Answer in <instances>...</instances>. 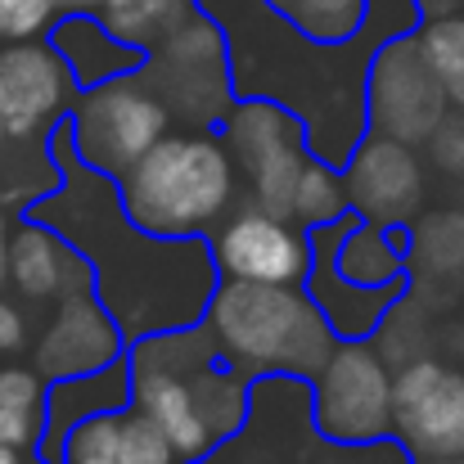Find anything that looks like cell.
Returning a JSON list of instances; mask_svg holds the SVG:
<instances>
[{
	"instance_id": "obj_1",
	"label": "cell",
	"mask_w": 464,
	"mask_h": 464,
	"mask_svg": "<svg viewBox=\"0 0 464 464\" xmlns=\"http://www.w3.org/2000/svg\"><path fill=\"white\" fill-rule=\"evenodd\" d=\"M212 334L221 352L253 370H320L334 352L329 320L311 298L271 280H230L212 294Z\"/></svg>"
},
{
	"instance_id": "obj_2",
	"label": "cell",
	"mask_w": 464,
	"mask_h": 464,
	"mask_svg": "<svg viewBox=\"0 0 464 464\" xmlns=\"http://www.w3.org/2000/svg\"><path fill=\"white\" fill-rule=\"evenodd\" d=\"M230 154L208 136H162L127 171L122 203L145 235H194L230 203Z\"/></svg>"
},
{
	"instance_id": "obj_3",
	"label": "cell",
	"mask_w": 464,
	"mask_h": 464,
	"mask_svg": "<svg viewBox=\"0 0 464 464\" xmlns=\"http://www.w3.org/2000/svg\"><path fill=\"white\" fill-rule=\"evenodd\" d=\"M162 131H167V104L154 91L127 82V72L100 82L77 104L72 118L77 158H86L95 171L109 176H127L162 140Z\"/></svg>"
},
{
	"instance_id": "obj_4",
	"label": "cell",
	"mask_w": 464,
	"mask_h": 464,
	"mask_svg": "<svg viewBox=\"0 0 464 464\" xmlns=\"http://www.w3.org/2000/svg\"><path fill=\"white\" fill-rule=\"evenodd\" d=\"M392 383L379 352L343 343L315 370V424L334 442H374L392 424Z\"/></svg>"
},
{
	"instance_id": "obj_5",
	"label": "cell",
	"mask_w": 464,
	"mask_h": 464,
	"mask_svg": "<svg viewBox=\"0 0 464 464\" xmlns=\"http://www.w3.org/2000/svg\"><path fill=\"white\" fill-rule=\"evenodd\" d=\"M447 100L451 95L420 41L392 36L388 45H379L370 68V118L383 136L406 145L438 136L447 118Z\"/></svg>"
},
{
	"instance_id": "obj_6",
	"label": "cell",
	"mask_w": 464,
	"mask_h": 464,
	"mask_svg": "<svg viewBox=\"0 0 464 464\" xmlns=\"http://www.w3.org/2000/svg\"><path fill=\"white\" fill-rule=\"evenodd\" d=\"M230 150L239 167L253 176V194L266 212L294 217L298 180L307 171L303 158V127L271 100H248L230 118Z\"/></svg>"
},
{
	"instance_id": "obj_7",
	"label": "cell",
	"mask_w": 464,
	"mask_h": 464,
	"mask_svg": "<svg viewBox=\"0 0 464 464\" xmlns=\"http://www.w3.org/2000/svg\"><path fill=\"white\" fill-rule=\"evenodd\" d=\"M392 424L415 456H464V374L415 361L392 383Z\"/></svg>"
},
{
	"instance_id": "obj_8",
	"label": "cell",
	"mask_w": 464,
	"mask_h": 464,
	"mask_svg": "<svg viewBox=\"0 0 464 464\" xmlns=\"http://www.w3.org/2000/svg\"><path fill=\"white\" fill-rule=\"evenodd\" d=\"M68 100V72L59 50L9 45L0 50V140L36 136Z\"/></svg>"
},
{
	"instance_id": "obj_9",
	"label": "cell",
	"mask_w": 464,
	"mask_h": 464,
	"mask_svg": "<svg viewBox=\"0 0 464 464\" xmlns=\"http://www.w3.org/2000/svg\"><path fill=\"white\" fill-rule=\"evenodd\" d=\"M217 262L235 280L294 285L311 271L307 239H298L276 212H244L217 235Z\"/></svg>"
},
{
	"instance_id": "obj_10",
	"label": "cell",
	"mask_w": 464,
	"mask_h": 464,
	"mask_svg": "<svg viewBox=\"0 0 464 464\" xmlns=\"http://www.w3.org/2000/svg\"><path fill=\"white\" fill-rule=\"evenodd\" d=\"M420 194H424V171L406 150V140H392V136L365 140L347 162V198L374 226L411 217Z\"/></svg>"
},
{
	"instance_id": "obj_11",
	"label": "cell",
	"mask_w": 464,
	"mask_h": 464,
	"mask_svg": "<svg viewBox=\"0 0 464 464\" xmlns=\"http://www.w3.org/2000/svg\"><path fill=\"white\" fill-rule=\"evenodd\" d=\"M122 338L109 320V311L91 303L86 294H68L59 315L50 320V329L41 334L36 347V365L50 379H72V374H95L104 365H113Z\"/></svg>"
},
{
	"instance_id": "obj_12",
	"label": "cell",
	"mask_w": 464,
	"mask_h": 464,
	"mask_svg": "<svg viewBox=\"0 0 464 464\" xmlns=\"http://www.w3.org/2000/svg\"><path fill=\"white\" fill-rule=\"evenodd\" d=\"M131 383H136L140 411L154 415L158 424H162V433L176 442L180 456L194 460V456L208 451V442H212V420L203 415L194 388H185L171 370L154 365L150 356H136V379H131Z\"/></svg>"
},
{
	"instance_id": "obj_13",
	"label": "cell",
	"mask_w": 464,
	"mask_h": 464,
	"mask_svg": "<svg viewBox=\"0 0 464 464\" xmlns=\"http://www.w3.org/2000/svg\"><path fill=\"white\" fill-rule=\"evenodd\" d=\"M72 271H77L72 257L59 248V239H54L45 226L27 221V226L14 230V239H9V276H14V285H18L27 298L82 294L86 285L77 289V276H72Z\"/></svg>"
},
{
	"instance_id": "obj_14",
	"label": "cell",
	"mask_w": 464,
	"mask_h": 464,
	"mask_svg": "<svg viewBox=\"0 0 464 464\" xmlns=\"http://www.w3.org/2000/svg\"><path fill=\"white\" fill-rule=\"evenodd\" d=\"M54 45H59V50H68V54H72L77 77H91V82H95V77H104V82H109V77H122V72H131V68H136V45L118 41L104 23H91V18H86V9L59 27Z\"/></svg>"
},
{
	"instance_id": "obj_15",
	"label": "cell",
	"mask_w": 464,
	"mask_h": 464,
	"mask_svg": "<svg viewBox=\"0 0 464 464\" xmlns=\"http://www.w3.org/2000/svg\"><path fill=\"white\" fill-rule=\"evenodd\" d=\"M315 280H311V298L324 307V320L338 329V334H347V338H361V334H370L374 329V320H379V311L388 307V298H392V285H383V289H365L361 298H352L347 294V276L338 271H329L324 266V253H315V271H311Z\"/></svg>"
},
{
	"instance_id": "obj_16",
	"label": "cell",
	"mask_w": 464,
	"mask_h": 464,
	"mask_svg": "<svg viewBox=\"0 0 464 464\" xmlns=\"http://www.w3.org/2000/svg\"><path fill=\"white\" fill-rule=\"evenodd\" d=\"M109 379H113V374H100V379H91V374H72V379L50 397V433H45L50 456H63V447H68V424H77V420H95V415L113 411V406L127 397V383L104 388Z\"/></svg>"
},
{
	"instance_id": "obj_17",
	"label": "cell",
	"mask_w": 464,
	"mask_h": 464,
	"mask_svg": "<svg viewBox=\"0 0 464 464\" xmlns=\"http://www.w3.org/2000/svg\"><path fill=\"white\" fill-rule=\"evenodd\" d=\"M41 379L32 370H0V447L27 451L41 438Z\"/></svg>"
},
{
	"instance_id": "obj_18",
	"label": "cell",
	"mask_w": 464,
	"mask_h": 464,
	"mask_svg": "<svg viewBox=\"0 0 464 464\" xmlns=\"http://www.w3.org/2000/svg\"><path fill=\"white\" fill-rule=\"evenodd\" d=\"M370 0H271V9L311 41H347L365 23Z\"/></svg>"
},
{
	"instance_id": "obj_19",
	"label": "cell",
	"mask_w": 464,
	"mask_h": 464,
	"mask_svg": "<svg viewBox=\"0 0 464 464\" xmlns=\"http://www.w3.org/2000/svg\"><path fill=\"white\" fill-rule=\"evenodd\" d=\"M189 14H194L189 0H127V5H118V9L104 14V27H109L118 41L145 50V45H162L167 32H171L176 23H185Z\"/></svg>"
},
{
	"instance_id": "obj_20",
	"label": "cell",
	"mask_w": 464,
	"mask_h": 464,
	"mask_svg": "<svg viewBox=\"0 0 464 464\" xmlns=\"http://www.w3.org/2000/svg\"><path fill=\"white\" fill-rule=\"evenodd\" d=\"M338 271L361 285V289H383L397 280V253L388 248V239L374 230V221H361V226H347V239H343V253H338Z\"/></svg>"
},
{
	"instance_id": "obj_21",
	"label": "cell",
	"mask_w": 464,
	"mask_h": 464,
	"mask_svg": "<svg viewBox=\"0 0 464 464\" xmlns=\"http://www.w3.org/2000/svg\"><path fill=\"white\" fill-rule=\"evenodd\" d=\"M420 45L429 54V63L438 68L447 95L464 109V18L460 14H442L429 18V27L420 32Z\"/></svg>"
},
{
	"instance_id": "obj_22",
	"label": "cell",
	"mask_w": 464,
	"mask_h": 464,
	"mask_svg": "<svg viewBox=\"0 0 464 464\" xmlns=\"http://www.w3.org/2000/svg\"><path fill=\"white\" fill-rule=\"evenodd\" d=\"M162 59L176 68H217L226 59V36L212 18L189 14L185 23H176L162 41Z\"/></svg>"
},
{
	"instance_id": "obj_23",
	"label": "cell",
	"mask_w": 464,
	"mask_h": 464,
	"mask_svg": "<svg viewBox=\"0 0 464 464\" xmlns=\"http://www.w3.org/2000/svg\"><path fill=\"white\" fill-rule=\"evenodd\" d=\"M415 257L438 271V276H451L464 266V212H433L420 221L415 230Z\"/></svg>"
},
{
	"instance_id": "obj_24",
	"label": "cell",
	"mask_w": 464,
	"mask_h": 464,
	"mask_svg": "<svg viewBox=\"0 0 464 464\" xmlns=\"http://www.w3.org/2000/svg\"><path fill=\"white\" fill-rule=\"evenodd\" d=\"M347 208V194L343 185L334 180V171L324 162H307L303 180H298V198H294V217L307 221V226H324L334 217H343Z\"/></svg>"
},
{
	"instance_id": "obj_25",
	"label": "cell",
	"mask_w": 464,
	"mask_h": 464,
	"mask_svg": "<svg viewBox=\"0 0 464 464\" xmlns=\"http://www.w3.org/2000/svg\"><path fill=\"white\" fill-rule=\"evenodd\" d=\"M176 442L162 433L154 415H131L118 424V460L122 464H176Z\"/></svg>"
},
{
	"instance_id": "obj_26",
	"label": "cell",
	"mask_w": 464,
	"mask_h": 464,
	"mask_svg": "<svg viewBox=\"0 0 464 464\" xmlns=\"http://www.w3.org/2000/svg\"><path fill=\"white\" fill-rule=\"evenodd\" d=\"M63 456H68V464H122L118 460V420H109V415L86 420L68 438Z\"/></svg>"
},
{
	"instance_id": "obj_27",
	"label": "cell",
	"mask_w": 464,
	"mask_h": 464,
	"mask_svg": "<svg viewBox=\"0 0 464 464\" xmlns=\"http://www.w3.org/2000/svg\"><path fill=\"white\" fill-rule=\"evenodd\" d=\"M59 0H0V36L5 41H27L50 27Z\"/></svg>"
},
{
	"instance_id": "obj_28",
	"label": "cell",
	"mask_w": 464,
	"mask_h": 464,
	"mask_svg": "<svg viewBox=\"0 0 464 464\" xmlns=\"http://www.w3.org/2000/svg\"><path fill=\"white\" fill-rule=\"evenodd\" d=\"M18 343H23V315L9 303H0V352H14Z\"/></svg>"
},
{
	"instance_id": "obj_29",
	"label": "cell",
	"mask_w": 464,
	"mask_h": 464,
	"mask_svg": "<svg viewBox=\"0 0 464 464\" xmlns=\"http://www.w3.org/2000/svg\"><path fill=\"white\" fill-rule=\"evenodd\" d=\"M438 158H442L451 171H460V176H464V131L442 136V140H438Z\"/></svg>"
},
{
	"instance_id": "obj_30",
	"label": "cell",
	"mask_w": 464,
	"mask_h": 464,
	"mask_svg": "<svg viewBox=\"0 0 464 464\" xmlns=\"http://www.w3.org/2000/svg\"><path fill=\"white\" fill-rule=\"evenodd\" d=\"M460 0H420V9L429 14V18H442V14H451Z\"/></svg>"
},
{
	"instance_id": "obj_31",
	"label": "cell",
	"mask_w": 464,
	"mask_h": 464,
	"mask_svg": "<svg viewBox=\"0 0 464 464\" xmlns=\"http://www.w3.org/2000/svg\"><path fill=\"white\" fill-rule=\"evenodd\" d=\"M63 5H68V9H104V14H109V9H118V5H127V0H63Z\"/></svg>"
},
{
	"instance_id": "obj_32",
	"label": "cell",
	"mask_w": 464,
	"mask_h": 464,
	"mask_svg": "<svg viewBox=\"0 0 464 464\" xmlns=\"http://www.w3.org/2000/svg\"><path fill=\"white\" fill-rule=\"evenodd\" d=\"M5 266H9V239H5V212H0V280H5Z\"/></svg>"
},
{
	"instance_id": "obj_33",
	"label": "cell",
	"mask_w": 464,
	"mask_h": 464,
	"mask_svg": "<svg viewBox=\"0 0 464 464\" xmlns=\"http://www.w3.org/2000/svg\"><path fill=\"white\" fill-rule=\"evenodd\" d=\"M0 464H27V460H23V451H14V447H0Z\"/></svg>"
},
{
	"instance_id": "obj_34",
	"label": "cell",
	"mask_w": 464,
	"mask_h": 464,
	"mask_svg": "<svg viewBox=\"0 0 464 464\" xmlns=\"http://www.w3.org/2000/svg\"><path fill=\"white\" fill-rule=\"evenodd\" d=\"M429 464H464V456H433Z\"/></svg>"
}]
</instances>
